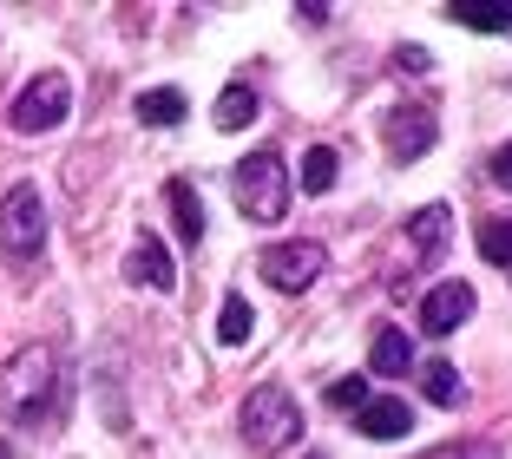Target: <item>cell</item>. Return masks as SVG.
I'll return each mask as SVG.
<instances>
[{"mask_svg": "<svg viewBox=\"0 0 512 459\" xmlns=\"http://www.w3.org/2000/svg\"><path fill=\"white\" fill-rule=\"evenodd\" d=\"M60 400V361L53 348H27L0 368V414L7 420H46Z\"/></svg>", "mask_w": 512, "mask_h": 459, "instance_id": "obj_1", "label": "cell"}, {"mask_svg": "<svg viewBox=\"0 0 512 459\" xmlns=\"http://www.w3.org/2000/svg\"><path fill=\"white\" fill-rule=\"evenodd\" d=\"M237 427H243V440H250L256 453H283V446L302 440V407H296V394H289V387L263 381V387H250V394H243Z\"/></svg>", "mask_w": 512, "mask_h": 459, "instance_id": "obj_2", "label": "cell"}, {"mask_svg": "<svg viewBox=\"0 0 512 459\" xmlns=\"http://www.w3.org/2000/svg\"><path fill=\"white\" fill-rule=\"evenodd\" d=\"M237 204L250 223H276L289 210V164L276 151H250L237 164Z\"/></svg>", "mask_w": 512, "mask_h": 459, "instance_id": "obj_3", "label": "cell"}, {"mask_svg": "<svg viewBox=\"0 0 512 459\" xmlns=\"http://www.w3.org/2000/svg\"><path fill=\"white\" fill-rule=\"evenodd\" d=\"M73 112V79L66 73H33L14 99V132H53Z\"/></svg>", "mask_w": 512, "mask_h": 459, "instance_id": "obj_4", "label": "cell"}, {"mask_svg": "<svg viewBox=\"0 0 512 459\" xmlns=\"http://www.w3.org/2000/svg\"><path fill=\"white\" fill-rule=\"evenodd\" d=\"M46 243V197L33 184H14L0 197V250L7 256H40Z\"/></svg>", "mask_w": 512, "mask_h": 459, "instance_id": "obj_5", "label": "cell"}, {"mask_svg": "<svg viewBox=\"0 0 512 459\" xmlns=\"http://www.w3.org/2000/svg\"><path fill=\"white\" fill-rule=\"evenodd\" d=\"M322 263H329V256H322V243L296 237V243H276V250H263V263H256V269H263V282H270V289L302 296V289L322 276Z\"/></svg>", "mask_w": 512, "mask_h": 459, "instance_id": "obj_6", "label": "cell"}, {"mask_svg": "<svg viewBox=\"0 0 512 459\" xmlns=\"http://www.w3.org/2000/svg\"><path fill=\"white\" fill-rule=\"evenodd\" d=\"M381 138H388V151L401 164L427 158V151H434V112H427V105H394L388 119H381Z\"/></svg>", "mask_w": 512, "mask_h": 459, "instance_id": "obj_7", "label": "cell"}, {"mask_svg": "<svg viewBox=\"0 0 512 459\" xmlns=\"http://www.w3.org/2000/svg\"><path fill=\"white\" fill-rule=\"evenodd\" d=\"M467 315H473V289H467V282H434L427 302H421V328H427V335H453Z\"/></svg>", "mask_w": 512, "mask_h": 459, "instance_id": "obj_8", "label": "cell"}, {"mask_svg": "<svg viewBox=\"0 0 512 459\" xmlns=\"http://www.w3.org/2000/svg\"><path fill=\"white\" fill-rule=\"evenodd\" d=\"M125 276L145 282V289H178V263H171V250L158 237H138L132 256H125Z\"/></svg>", "mask_w": 512, "mask_h": 459, "instance_id": "obj_9", "label": "cell"}, {"mask_svg": "<svg viewBox=\"0 0 512 459\" xmlns=\"http://www.w3.org/2000/svg\"><path fill=\"white\" fill-rule=\"evenodd\" d=\"M355 427H362L368 440H407V433H414V407H407V400H368L362 414H355Z\"/></svg>", "mask_w": 512, "mask_h": 459, "instance_id": "obj_10", "label": "cell"}, {"mask_svg": "<svg viewBox=\"0 0 512 459\" xmlns=\"http://www.w3.org/2000/svg\"><path fill=\"white\" fill-rule=\"evenodd\" d=\"M447 230H453L447 204H427V210H414V217H407V243H414L421 256H440V250H447Z\"/></svg>", "mask_w": 512, "mask_h": 459, "instance_id": "obj_11", "label": "cell"}, {"mask_svg": "<svg viewBox=\"0 0 512 459\" xmlns=\"http://www.w3.org/2000/svg\"><path fill=\"white\" fill-rule=\"evenodd\" d=\"M368 368L388 374V381H394V374H407V368H414V341H407L401 328H381L375 348H368Z\"/></svg>", "mask_w": 512, "mask_h": 459, "instance_id": "obj_12", "label": "cell"}, {"mask_svg": "<svg viewBox=\"0 0 512 459\" xmlns=\"http://www.w3.org/2000/svg\"><path fill=\"white\" fill-rule=\"evenodd\" d=\"M165 204H171V217H178V237H184V243L204 237V204H197V191H191L184 178L165 184Z\"/></svg>", "mask_w": 512, "mask_h": 459, "instance_id": "obj_13", "label": "cell"}, {"mask_svg": "<svg viewBox=\"0 0 512 459\" xmlns=\"http://www.w3.org/2000/svg\"><path fill=\"white\" fill-rule=\"evenodd\" d=\"M256 112H263V105H256V92L250 86H230L224 99H217V132H243V125H256Z\"/></svg>", "mask_w": 512, "mask_h": 459, "instance_id": "obj_14", "label": "cell"}, {"mask_svg": "<svg viewBox=\"0 0 512 459\" xmlns=\"http://www.w3.org/2000/svg\"><path fill=\"white\" fill-rule=\"evenodd\" d=\"M138 119H145V125H178V119H184V92H178V86L138 92Z\"/></svg>", "mask_w": 512, "mask_h": 459, "instance_id": "obj_15", "label": "cell"}, {"mask_svg": "<svg viewBox=\"0 0 512 459\" xmlns=\"http://www.w3.org/2000/svg\"><path fill=\"white\" fill-rule=\"evenodd\" d=\"M335 171H342V158H335L329 145H309V151H302V191H309V197H322V191H329V184H335Z\"/></svg>", "mask_w": 512, "mask_h": 459, "instance_id": "obj_16", "label": "cell"}, {"mask_svg": "<svg viewBox=\"0 0 512 459\" xmlns=\"http://www.w3.org/2000/svg\"><path fill=\"white\" fill-rule=\"evenodd\" d=\"M250 328H256L250 302H243V296H224V315H217V341H224V348H243V341H250Z\"/></svg>", "mask_w": 512, "mask_h": 459, "instance_id": "obj_17", "label": "cell"}, {"mask_svg": "<svg viewBox=\"0 0 512 459\" xmlns=\"http://www.w3.org/2000/svg\"><path fill=\"white\" fill-rule=\"evenodd\" d=\"M480 256H486L493 269H512V223H506V217H486V223H480Z\"/></svg>", "mask_w": 512, "mask_h": 459, "instance_id": "obj_18", "label": "cell"}, {"mask_svg": "<svg viewBox=\"0 0 512 459\" xmlns=\"http://www.w3.org/2000/svg\"><path fill=\"white\" fill-rule=\"evenodd\" d=\"M453 20L473 33H512V7H453Z\"/></svg>", "mask_w": 512, "mask_h": 459, "instance_id": "obj_19", "label": "cell"}, {"mask_svg": "<svg viewBox=\"0 0 512 459\" xmlns=\"http://www.w3.org/2000/svg\"><path fill=\"white\" fill-rule=\"evenodd\" d=\"M421 387H427V400H440V407H447V400H460V374H453L447 361H427V368H421Z\"/></svg>", "mask_w": 512, "mask_h": 459, "instance_id": "obj_20", "label": "cell"}, {"mask_svg": "<svg viewBox=\"0 0 512 459\" xmlns=\"http://www.w3.org/2000/svg\"><path fill=\"white\" fill-rule=\"evenodd\" d=\"M329 407H355V414H362V407H368V381H362V374L329 381Z\"/></svg>", "mask_w": 512, "mask_h": 459, "instance_id": "obj_21", "label": "cell"}, {"mask_svg": "<svg viewBox=\"0 0 512 459\" xmlns=\"http://www.w3.org/2000/svg\"><path fill=\"white\" fill-rule=\"evenodd\" d=\"M493 178H499V184H506V191H512V145H506V151H499V158H493Z\"/></svg>", "mask_w": 512, "mask_h": 459, "instance_id": "obj_22", "label": "cell"}, {"mask_svg": "<svg viewBox=\"0 0 512 459\" xmlns=\"http://www.w3.org/2000/svg\"><path fill=\"white\" fill-rule=\"evenodd\" d=\"M0 459H7V440H0Z\"/></svg>", "mask_w": 512, "mask_h": 459, "instance_id": "obj_23", "label": "cell"}, {"mask_svg": "<svg viewBox=\"0 0 512 459\" xmlns=\"http://www.w3.org/2000/svg\"><path fill=\"white\" fill-rule=\"evenodd\" d=\"M316 459H322V453H316Z\"/></svg>", "mask_w": 512, "mask_h": 459, "instance_id": "obj_24", "label": "cell"}]
</instances>
